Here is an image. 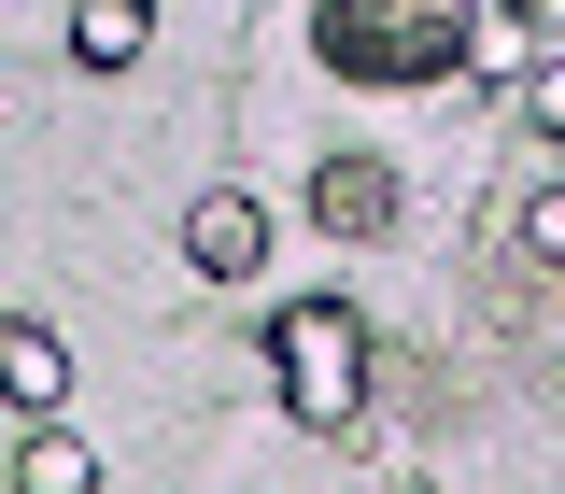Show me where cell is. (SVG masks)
I'll use <instances>...</instances> for the list:
<instances>
[{
	"mask_svg": "<svg viewBox=\"0 0 565 494\" xmlns=\"http://www.w3.org/2000/svg\"><path fill=\"white\" fill-rule=\"evenodd\" d=\"M311 226H326V240H382V226H396V170H382V155H326V170H311Z\"/></svg>",
	"mask_w": 565,
	"mask_h": 494,
	"instance_id": "obj_4",
	"label": "cell"
},
{
	"mask_svg": "<svg viewBox=\"0 0 565 494\" xmlns=\"http://www.w3.org/2000/svg\"><path fill=\"white\" fill-rule=\"evenodd\" d=\"M156 0H71V71H141Z\"/></svg>",
	"mask_w": 565,
	"mask_h": 494,
	"instance_id": "obj_6",
	"label": "cell"
},
{
	"mask_svg": "<svg viewBox=\"0 0 565 494\" xmlns=\"http://www.w3.org/2000/svg\"><path fill=\"white\" fill-rule=\"evenodd\" d=\"M184 269H199V282H255V269H269V198H241V184L184 198Z\"/></svg>",
	"mask_w": 565,
	"mask_h": 494,
	"instance_id": "obj_3",
	"label": "cell"
},
{
	"mask_svg": "<svg viewBox=\"0 0 565 494\" xmlns=\"http://www.w3.org/2000/svg\"><path fill=\"white\" fill-rule=\"evenodd\" d=\"M0 396H14L29 423H57V396H71V340L57 325H29V311L0 325Z\"/></svg>",
	"mask_w": 565,
	"mask_h": 494,
	"instance_id": "obj_5",
	"label": "cell"
},
{
	"mask_svg": "<svg viewBox=\"0 0 565 494\" xmlns=\"http://www.w3.org/2000/svg\"><path fill=\"white\" fill-rule=\"evenodd\" d=\"M523 128H537V141H565V57H537V71H523Z\"/></svg>",
	"mask_w": 565,
	"mask_h": 494,
	"instance_id": "obj_9",
	"label": "cell"
},
{
	"mask_svg": "<svg viewBox=\"0 0 565 494\" xmlns=\"http://www.w3.org/2000/svg\"><path fill=\"white\" fill-rule=\"evenodd\" d=\"M269 367H282V410L311 438H353L367 423V311L353 297H282L269 311Z\"/></svg>",
	"mask_w": 565,
	"mask_h": 494,
	"instance_id": "obj_1",
	"label": "cell"
},
{
	"mask_svg": "<svg viewBox=\"0 0 565 494\" xmlns=\"http://www.w3.org/2000/svg\"><path fill=\"white\" fill-rule=\"evenodd\" d=\"M14 494H99V452H85L71 423H29V438H14Z\"/></svg>",
	"mask_w": 565,
	"mask_h": 494,
	"instance_id": "obj_7",
	"label": "cell"
},
{
	"mask_svg": "<svg viewBox=\"0 0 565 494\" xmlns=\"http://www.w3.org/2000/svg\"><path fill=\"white\" fill-rule=\"evenodd\" d=\"M481 29H452V14H424V0H326V71L353 85H438V71H467Z\"/></svg>",
	"mask_w": 565,
	"mask_h": 494,
	"instance_id": "obj_2",
	"label": "cell"
},
{
	"mask_svg": "<svg viewBox=\"0 0 565 494\" xmlns=\"http://www.w3.org/2000/svg\"><path fill=\"white\" fill-rule=\"evenodd\" d=\"M523 14H537V0H467V29H523Z\"/></svg>",
	"mask_w": 565,
	"mask_h": 494,
	"instance_id": "obj_10",
	"label": "cell"
},
{
	"mask_svg": "<svg viewBox=\"0 0 565 494\" xmlns=\"http://www.w3.org/2000/svg\"><path fill=\"white\" fill-rule=\"evenodd\" d=\"M523 255H537V269H565V184H537V198H523Z\"/></svg>",
	"mask_w": 565,
	"mask_h": 494,
	"instance_id": "obj_8",
	"label": "cell"
}]
</instances>
